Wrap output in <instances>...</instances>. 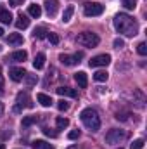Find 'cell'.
Returning a JSON list of instances; mask_svg holds the SVG:
<instances>
[{"label":"cell","mask_w":147,"mask_h":149,"mask_svg":"<svg viewBox=\"0 0 147 149\" xmlns=\"http://www.w3.org/2000/svg\"><path fill=\"white\" fill-rule=\"evenodd\" d=\"M0 149H5V146H3V144H0Z\"/></svg>","instance_id":"cell-39"},{"label":"cell","mask_w":147,"mask_h":149,"mask_svg":"<svg viewBox=\"0 0 147 149\" xmlns=\"http://www.w3.org/2000/svg\"><path fill=\"white\" fill-rule=\"evenodd\" d=\"M73 12H74V7H73V5H68V7L64 9L62 21H64V23H69V21H71V17H73Z\"/></svg>","instance_id":"cell-23"},{"label":"cell","mask_w":147,"mask_h":149,"mask_svg":"<svg viewBox=\"0 0 147 149\" xmlns=\"http://www.w3.org/2000/svg\"><path fill=\"white\" fill-rule=\"evenodd\" d=\"M26 57H28L26 50H16V52H12V54L9 56V59H10V61H14V63H21V61H26Z\"/></svg>","instance_id":"cell-15"},{"label":"cell","mask_w":147,"mask_h":149,"mask_svg":"<svg viewBox=\"0 0 147 149\" xmlns=\"http://www.w3.org/2000/svg\"><path fill=\"white\" fill-rule=\"evenodd\" d=\"M55 125H57V128H59V130H64V128H68L69 120H68V118H64V116H57V118H55Z\"/></svg>","instance_id":"cell-22"},{"label":"cell","mask_w":147,"mask_h":149,"mask_svg":"<svg viewBox=\"0 0 147 149\" xmlns=\"http://www.w3.org/2000/svg\"><path fill=\"white\" fill-rule=\"evenodd\" d=\"M33 66H35V70H42V68L45 66V54H43V52H38L37 56H35Z\"/></svg>","instance_id":"cell-19"},{"label":"cell","mask_w":147,"mask_h":149,"mask_svg":"<svg viewBox=\"0 0 147 149\" xmlns=\"http://www.w3.org/2000/svg\"><path fill=\"white\" fill-rule=\"evenodd\" d=\"M78 137H80V130H73V132L68 134V139H69V141H76Z\"/></svg>","instance_id":"cell-33"},{"label":"cell","mask_w":147,"mask_h":149,"mask_svg":"<svg viewBox=\"0 0 147 149\" xmlns=\"http://www.w3.org/2000/svg\"><path fill=\"white\" fill-rule=\"evenodd\" d=\"M112 45H114V49H121V47H125V40L123 38H114Z\"/></svg>","instance_id":"cell-32"},{"label":"cell","mask_w":147,"mask_h":149,"mask_svg":"<svg viewBox=\"0 0 147 149\" xmlns=\"http://www.w3.org/2000/svg\"><path fill=\"white\" fill-rule=\"evenodd\" d=\"M33 37L38 38V40H40V38H45V37H47V31H45V28H42V26H40V28H35V31H33Z\"/></svg>","instance_id":"cell-25"},{"label":"cell","mask_w":147,"mask_h":149,"mask_svg":"<svg viewBox=\"0 0 147 149\" xmlns=\"http://www.w3.org/2000/svg\"><path fill=\"white\" fill-rule=\"evenodd\" d=\"M3 94V81H2V78H0V95Z\"/></svg>","instance_id":"cell-36"},{"label":"cell","mask_w":147,"mask_h":149,"mask_svg":"<svg viewBox=\"0 0 147 149\" xmlns=\"http://www.w3.org/2000/svg\"><path fill=\"white\" fill-rule=\"evenodd\" d=\"M2 116H3V104L0 102V118H2Z\"/></svg>","instance_id":"cell-37"},{"label":"cell","mask_w":147,"mask_h":149,"mask_svg":"<svg viewBox=\"0 0 147 149\" xmlns=\"http://www.w3.org/2000/svg\"><path fill=\"white\" fill-rule=\"evenodd\" d=\"M31 148L33 149H54V146L49 144V142H45V141H33Z\"/></svg>","instance_id":"cell-21"},{"label":"cell","mask_w":147,"mask_h":149,"mask_svg":"<svg viewBox=\"0 0 147 149\" xmlns=\"http://www.w3.org/2000/svg\"><path fill=\"white\" fill-rule=\"evenodd\" d=\"M55 92L59 95H62V97H73V99L78 97V92L74 88H71V87H59V88H55Z\"/></svg>","instance_id":"cell-11"},{"label":"cell","mask_w":147,"mask_h":149,"mask_svg":"<svg viewBox=\"0 0 147 149\" xmlns=\"http://www.w3.org/2000/svg\"><path fill=\"white\" fill-rule=\"evenodd\" d=\"M37 101L43 106V108H50V106H52V102H54V101H52V97H50V95H47V94H38Z\"/></svg>","instance_id":"cell-16"},{"label":"cell","mask_w":147,"mask_h":149,"mask_svg":"<svg viewBox=\"0 0 147 149\" xmlns=\"http://www.w3.org/2000/svg\"><path fill=\"white\" fill-rule=\"evenodd\" d=\"M38 118L37 114H31V116H24L23 118V121H21V125L23 127H31V125H35V123H38Z\"/></svg>","instance_id":"cell-20"},{"label":"cell","mask_w":147,"mask_h":149,"mask_svg":"<svg viewBox=\"0 0 147 149\" xmlns=\"http://www.w3.org/2000/svg\"><path fill=\"white\" fill-rule=\"evenodd\" d=\"M24 80H26V83H28V85H30V87H31V85H35V83H37V74H28L26 73V76H24Z\"/></svg>","instance_id":"cell-29"},{"label":"cell","mask_w":147,"mask_h":149,"mask_svg":"<svg viewBox=\"0 0 147 149\" xmlns=\"http://www.w3.org/2000/svg\"><path fill=\"white\" fill-rule=\"evenodd\" d=\"M24 76H26V71L23 68H10L9 70V78L12 81H23Z\"/></svg>","instance_id":"cell-9"},{"label":"cell","mask_w":147,"mask_h":149,"mask_svg":"<svg viewBox=\"0 0 147 149\" xmlns=\"http://www.w3.org/2000/svg\"><path fill=\"white\" fill-rule=\"evenodd\" d=\"M43 5H45L47 14L52 17V16H55V14H57V9H59V0H45V2H43Z\"/></svg>","instance_id":"cell-10"},{"label":"cell","mask_w":147,"mask_h":149,"mask_svg":"<svg viewBox=\"0 0 147 149\" xmlns=\"http://www.w3.org/2000/svg\"><path fill=\"white\" fill-rule=\"evenodd\" d=\"M76 42L80 45H83V47H97L101 38L97 37L95 33H92V31H83V33H80L76 37Z\"/></svg>","instance_id":"cell-3"},{"label":"cell","mask_w":147,"mask_h":149,"mask_svg":"<svg viewBox=\"0 0 147 149\" xmlns=\"http://www.w3.org/2000/svg\"><path fill=\"white\" fill-rule=\"evenodd\" d=\"M118 149H123V148H118Z\"/></svg>","instance_id":"cell-41"},{"label":"cell","mask_w":147,"mask_h":149,"mask_svg":"<svg viewBox=\"0 0 147 149\" xmlns=\"http://www.w3.org/2000/svg\"><path fill=\"white\" fill-rule=\"evenodd\" d=\"M80 59H83V52H76L74 56H68V54H61L59 56V61L64 66H74V64L80 63Z\"/></svg>","instance_id":"cell-7"},{"label":"cell","mask_w":147,"mask_h":149,"mask_svg":"<svg viewBox=\"0 0 147 149\" xmlns=\"http://www.w3.org/2000/svg\"><path fill=\"white\" fill-rule=\"evenodd\" d=\"M16 102H17L21 108H33V102H31L28 92H19L17 97H16Z\"/></svg>","instance_id":"cell-8"},{"label":"cell","mask_w":147,"mask_h":149,"mask_svg":"<svg viewBox=\"0 0 147 149\" xmlns=\"http://www.w3.org/2000/svg\"><path fill=\"white\" fill-rule=\"evenodd\" d=\"M0 74H2V66H0Z\"/></svg>","instance_id":"cell-40"},{"label":"cell","mask_w":147,"mask_h":149,"mask_svg":"<svg viewBox=\"0 0 147 149\" xmlns=\"http://www.w3.org/2000/svg\"><path fill=\"white\" fill-rule=\"evenodd\" d=\"M74 80H76L78 87L87 88V85H88V78H87V73H85V71H78V73H74Z\"/></svg>","instance_id":"cell-13"},{"label":"cell","mask_w":147,"mask_h":149,"mask_svg":"<svg viewBox=\"0 0 147 149\" xmlns=\"http://www.w3.org/2000/svg\"><path fill=\"white\" fill-rule=\"evenodd\" d=\"M83 12H85V16H88V17L101 16V14L104 12V5L99 3V2H87L85 7H83Z\"/></svg>","instance_id":"cell-5"},{"label":"cell","mask_w":147,"mask_h":149,"mask_svg":"<svg viewBox=\"0 0 147 149\" xmlns=\"http://www.w3.org/2000/svg\"><path fill=\"white\" fill-rule=\"evenodd\" d=\"M0 21L3 24H10L12 23V14L7 9H3V7H0Z\"/></svg>","instance_id":"cell-17"},{"label":"cell","mask_w":147,"mask_h":149,"mask_svg":"<svg viewBox=\"0 0 147 149\" xmlns=\"http://www.w3.org/2000/svg\"><path fill=\"white\" fill-rule=\"evenodd\" d=\"M47 38L50 40V43H52V45H57V43H59V40H61L57 33H49V35H47Z\"/></svg>","instance_id":"cell-30"},{"label":"cell","mask_w":147,"mask_h":149,"mask_svg":"<svg viewBox=\"0 0 147 149\" xmlns=\"http://www.w3.org/2000/svg\"><path fill=\"white\" fill-rule=\"evenodd\" d=\"M28 26H30V17L21 12V14L17 16V21H16V28H17V30H26Z\"/></svg>","instance_id":"cell-12"},{"label":"cell","mask_w":147,"mask_h":149,"mask_svg":"<svg viewBox=\"0 0 147 149\" xmlns=\"http://www.w3.org/2000/svg\"><path fill=\"white\" fill-rule=\"evenodd\" d=\"M23 42H24V38H23L21 33H10L7 37V43L9 45H23Z\"/></svg>","instance_id":"cell-14"},{"label":"cell","mask_w":147,"mask_h":149,"mask_svg":"<svg viewBox=\"0 0 147 149\" xmlns=\"http://www.w3.org/2000/svg\"><path fill=\"white\" fill-rule=\"evenodd\" d=\"M114 28H116L118 33H121V35H125V37H135V35L139 33V24H137V21H135L132 16L123 14V12L114 16Z\"/></svg>","instance_id":"cell-1"},{"label":"cell","mask_w":147,"mask_h":149,"mask_svg":"<svg viewBox=\"0 0 147 149\" xmlns=\"http://www.w3.org/2000/svg\"><path fill=\"white\" fill-rule=\"evenodd\" d=\"M137 52H139L140 56H146L147 54V43L146 42H140V43L137 45Z\"/></svg>","instance_id":"cell-28"},{"label":"cell","mask_w":147,"mask_h":149,"mask_svg":"<svg viewBox=\"0 0 147 149\" xmlns=\"http://www.w3.org/2000/svg\"><path fill=\"white\" fill-rule=\"evenodd\" d=\"M123 7L128 10H133L137 7V0H123Z\"/></svg>","instance_id":"cell-26"},{"label":"cell","mask_w":147,"mask_h":149,"mask_svg":"<svg viewBox=\"0 0 147 149\" xmlns=\"http://www.w3.org/2000/svg\"><path fill=\"white\" fill-rule=\"evenodd\" d=\"M57 109H59V111H68V109H69V104H68L66 101H59V102H57Z\"/></svg>","instance_id":"cell-31"},{"label":"cell","mask_w":147,"mask_h":149,"mask_svg":"<svg viewBox=\"0 0 147 149\" xmlns=\"http://www.w3.org/2000/svg\"><path fill=\"white\" fill-rule=\"evenodd\" d=\"M109 63H111L109 54H99V56L92 57L88 64H90V68H102V66H107Z\"/></svg>","instance_id":"cell-6"},{"label":"cell","mask_w":147,"mask_h":149,"mask_svg":"<svg viewBox=\"0 0 147 149\" xmlns=\"http://www.w3.org/2000/svg\"><path fill=\"white\" fill-rule=\"evenodd\" d=\"M28 14H30L31 17H40V16H42V7H40L38 3H30V5H28Z\"/></svg>","instance_id":"cell-18"},{"label":"cell","mask_w":147,"mask_h":149,"mask_svg":"<svg viewBox=\"0 0 147 149\" xmlns=\"http://www.w3.org/2000/svg\"><path fill=\"white\" fill-rule=\"evenodd\" d=\"M43 134H45L47 137H52V139H55V137H57V134H55V132H52L50 128H43Z\"/></svg>","instance_id":"cell-34"},{"label":"cell","mask_w":147,"mask_h":149,"mask_svg":"<svg viewBox=\"0 0 147 149\" xmlns=\"http://www.w3.org/2000/svg\"><path fill=\"white\" fill-rule=\"evenodd\" d=\"M23 2L24 0H9V5L10 7H19V5H23Z\"/></svg>","instance_id":"cell-35"},{"label":"cell","mask_w":147,"mask_h":149,"mask_svg":"<svg viewBox=\"0 0 147 149\" xmlns=\"http://www.w3.org/2000/svg\"><path fill=\"white\" fill-rule=\"evenodd\" d=\"M2 35H3V30H2V28H0V37H2Z\"/></svg>","instance_id":"cell-38"},{"label":"cell","mask_w":147,"mask_h":149,"mask_svg":"<svg viewBox=\"0 0 147 149\" xmlns=\"http://www.w3.org/2000/svg\"><path fill=\"white\" fill-rule=\"evenodd\" d=\"M126 132L125 130H119V128H112L109 130L107 134H106V142L111 144V146H114V144H121L123 141H126Z\"/></svg>","instance_id":"cell-4"},{"label":"cell","mask_w":147,"mask_h":149,"mask_svg":"<svg viewBox=\"0 0 147 149\" xmlns=\"http://www.w3.org/2000/svg\"><path fill=\"white\" fill-rule=\"evenodd\" d=\"M107 71H97V73H94V80L95 81H106L107 80Z\"/></svg>","instance_id":"cell-24"},{"label":"cell","mask_w":147,"mask_h":149,"mask_svg":"<svg viewBox=\"0 0 147 149\" xmlns=\"http://www.w3.org/2000/svg\"><path fill=\"white\" fill-rule=\"evenodd\" d=\"M130 149H144V139H135V141L132 142Z\"/></svg>","instance_id":"cell-27"},{"label":"cell","mask_w":147,"mask_h":149,"mask_svg":"<svg viewBox=\"0 0 147 149\" xmlns=\"http://www.w3.org/2000/svg\"><path fill=\"white\" fill-rule=\"evenodd\" d=\"M80 120L81 123L90 130V132H97L101 128V118H99V113L95 111L94 108H87L80 113Z\"/></svg>","instance_id":"cell-2"}]
</instances>
